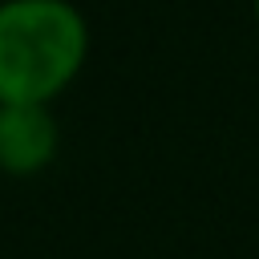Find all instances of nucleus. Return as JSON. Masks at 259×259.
Listing matches in <instances>:
<instances>
[{
	"instance_id": "1",
	"label": "nucleus",
	"mask_w": 259,
	"mask_h": 259,
	"mask_svg": "<svg viewBox=\"0 0 259 259\" xmlns=\"http://www.w3.org/2000/svg\"><path fill=\"white\" fill-rule=\"evenodd\" d=\"M89 28L69 0H0V105H45L81 69Z\"/></svg>"
},
{
	"instance_id": "2",
	"label": "nucleus",
	"mask_w": 259,
	"mask_h": 259,
	"mask_svg": "<svg viewBox=\"0 0 259 259\" xmlns=\"http://www.w3.org/2000/svg\"><path fill=\"white\" fill-rule=\"evenodd\" d=\"M57 154V121L49 105H0V170L36 174Z\"/></svg>"
},
{
	"instance_id": "3",
	"label": "nucleus",
	"mask_w": 259,
	"mask_h": 259,
	"mask_svg": "<svg viewBox=\"0 0 259 259\" xmlns=\"http://www.w3.org/2000/svg\"><path fill=\"white\" fill-rule=\"evenodd\" d=\"M255 20H259V0H255Z\"/></svg>"
}]
</instances>
